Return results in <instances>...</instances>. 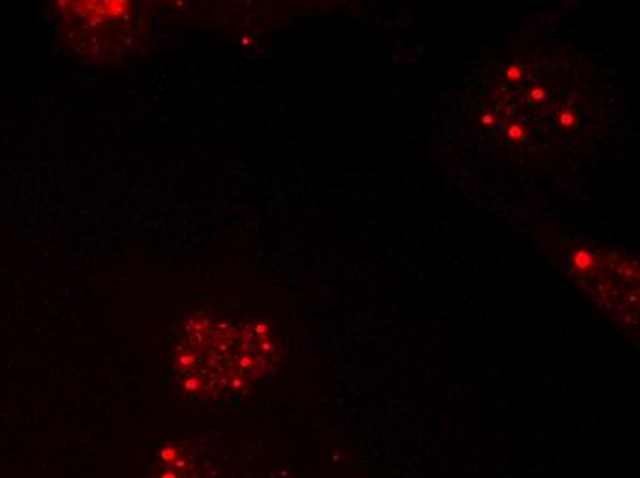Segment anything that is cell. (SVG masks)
<instances>
[{
    "mask_svg": "<svg viewBox=\"0 0 640 478\" xmlns=\"http://www.w3.org/2000/svg\"><path fill=\"white\" fill-rule=\"evenodd\" d=\"M272 353L265 325L232 321L216 309H193L172 331L168 365L188 401L228 403L265 377Z\"/></svg>",
    "mask_w": 640,
    "mask_h": 478,
    "instance_id": "obj_1",
    "label": "cell"
},
{
    "mask_svg": "<svg viewBox=\"0 0 640 478\" xmlns=\"http://www.w3.org/2000/svg\"><path fill=\"white\" fill-rule=\"evenodd\" d=\"M134 478H228L214 449L166 442Z\"/></svg>",
    "mask_w": 640,
    "mask_h": 478,
    "instance_id": "obj_2",
    "label": "cell"
}]
</instances>
